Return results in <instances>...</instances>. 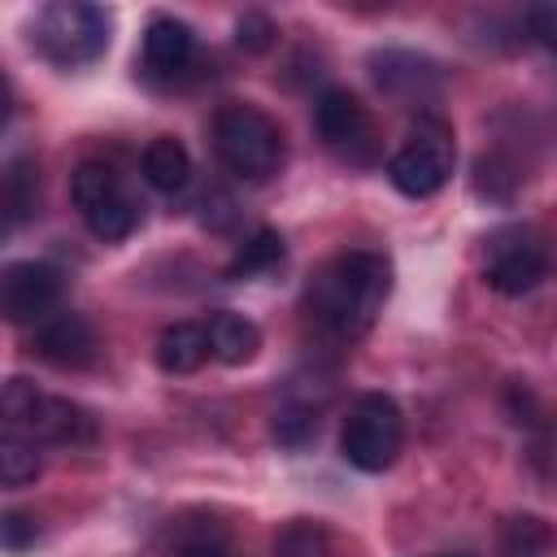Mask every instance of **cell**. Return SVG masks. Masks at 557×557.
<instances>
[{
    "label": "cell",
    "instance_id": "d6986e66",
    "mask_svg": "<svg viewBox=\"0 0 557 557\" xmlns=\"http://www.w3.org/2000/svg\"><path fill=\"white\" fill-rule=\"evenodd\" d=\"M278 261H283V235L270 231V226H261V231H252V235L239 244V252H235L231 265H226V278H257V274L274 270Z\"/></svg>",
    "mask_w": 557,
    "mask_h": 557
},
{
    "label": "cell",
    "instance_id": "8992f818",
    "mask_svg": "<svg viewBox=\"0 0 557 557\" xmlns=\"http://www.w3.org/2000/svg\"><path fill=\"white\" fill-rule=\"evenodd\" d=\"M70 200L74 209L83 213L87 231L104 244L113 239H126L135 226H139V205L126 196L122 178L113 174V165L104 161H83L70 178Z\"/></svg>",
    "mask_w": 557,
    "mask_h": 557
},
{
    "label": "cell",
    "instance_id": "3957f363",
    "mask_svg": "<svg viewBox=\"0 0 557 557\" xmlns=\"http://www.w3.org/2000/svg\"><path fill=\"white\" fill-rule=\"evenodd\" d=\"M4 431H17L35 444H57V448H87L96 444V418L65 400V396H44L26 379L4 383Z\"/></svg>",
    "mask_w": 557,
    "mask_h": 557
},
{
    "label": "cell",
    "instance_id": "5bb4252c",
    "mask_svg": "<svg viewBox=\"0 0 557 557\" xmlns=\"http://www.w3.org/2000/svg\"><path fill=\"white\" fill-rule=\"evenodd\" d=\"M157 366L165 370V374H196L209 357H213V348H209V326H200V322H170L161 335H157Z\"/></svg>",
    "mask_w": 557,
    "mask_h": 557
},
{
    "label": "cell",
    "instance_id": "44dd1931",
    "mask_svg": "<svg viewBox=\"0 0 557 557\" xmlns=\"http://www.w3.org/2000/svg\"><path fill=\"white\" fill-rule=\"evenodd\" d=\"M274 557H339V553H335V540L318 522H292L278 535Z\"/></svg>",
    "mask_w": 557,
    "mask_h": 557
},
{
    "label": "cell",
    "instance_id": "277c9868",
    "mask_svg": "<svg viewBox=\"0 0 557 557\" xmlns=\"http://www.w3.org/2000/svg\"><path fill=\"white\" fill-rule=\"evenodd\" d=\"M109 13L87 0H52L30 22V44L61 70L91 65L109 48Z\"/></svg>",
    "mask_w": 557,
    "mask_h": 557
},
{
    "label": "cell",
    "instance_id": "7402d4cb",
    "mask_svg": "<svg viewBox=\"0 0 557 557\" xmlns=\"http://www.w3.org/2000/svg\"><path fill=\"white\" fill-rule=\"evenodd\" d=\"M318 435V413L305 409V405H283L274 413V440L287 444V448H305L309 440Z\"/></svg>",
    "mask_w": 557,
    "mask_h": 557
},
{
    "label": "cell",
    "instance_id": "52a82bcc",
    "mask_svg": "<svg viewBox=\"0 0 557 557\" xmlns=\"http://www.w3.org/2000/svg\"><path fill=\"white\" fill-rule=\"evenodd\" d=\"M553 270L548 244L531 226H500L483 244V278L500 296H522L535 292Z\"/></svg>",
    "mask_w": 557,
    "mask_h": 557
},
{
    "label": "cell",
    "instance_id": "ac0fdd59",
    "mask_svg": "<svg viewBox=\"0 0 557 557\" xmlns=\"http://www.w3.org/2000/svg\"><path fill=\"white\" fill-rule=\"evenodd\" d=\"M557 544V531L535 518V513H518L500 527V540H496V553L500 557H544L548 548Z\"/></svg>",
    "mask_w": 557,
    "mask_h": 557
},
{
    "label": "cell",
    "instance_id": "4fadbf2b",
    "mask_svg": "<svg viewBox=\"0 0 557 557\" xmlns=\"http://www.w3.org/2000/svg\"><path fill=\"white\" fill-rule=\"evenodd\" d=\"M191 52H196V35L187 22L170 17V13H157L144 30V70L152 78H178L187 65H191Z\"/></svg>",
    "mask_w": 557,
    "mask_h": 557
},
{
    "label": "cell",
    "instance_id": "e0dca14e",
    "mask_svg": "<svg viewBox=\"0 0 557 557\" xmlns=\"http://www.w3.org/2000/svg\"><path fill=\"white\" fill-rule=\"evenodd\" d=\"M39 213V174L30 157H9L4 165V222L22 226Z\"/></svg>",
    "mask_w": 557,
    "mask_h": 557
},
{
    "label": "cell",
    "instance_id": "603a6c76",
    "mask_svg": "<svg viewBox=\"0 0 557 557\" xmlns=\"http://www.w3.org/2000/svg\"><path fill=\"white\" fill-rule=\"evenodd\" d=\"M35 540H39V522L30 513H22V509H9L4 522H0L4 553H26V548H35Z\"/></svg>",
    "mask_w": 557,
    "mask_h": 557
},
{
    "label": "cell",
    "instance_id": "6da1fadb",
    "mask_svg": "<svg viewBox=\"0 0 557 557\" xmlns=\"http://www.w3.org/2000/svg\"><path fill=\"white\" fill-rule=\"evenodd\" d=\"M392 292V265L383 252L352 248L331 257L305 287L309 318L335 339H361L383 313Z\"/></svg>",
    "mask_w": 557,
    "mask_h": 557
},
{
    "label": "cell",
    "instance_id": "7a4b0ae2",
    "mask_svg": "<svg viewBox=\"0 0 557 557\" xmlns=\"http://www.w3.org/2000/svg\"><path fill=\"white\" fill-rule=\"evenodd\" d=\"M213 152L235 178L265 183L283 165V131L257 104L235 100V104H222L213 117Z\"/></svg>",
    "mask_w": 557,
    "mask_h": 557
},
{
    "label": "cell",
    "instance_id": "5b68a950",
    "mask_svg": "<svg viewBox=\"0 0 557 557\" xmlns=\"http://www.w3.org/2000/svg\"><path fill=\"white\" fill-rule=\"evenodd\" d=\"M405 444V418L400 405L383 392H366L352 400L344 426H339V453L361 474H383Z\"/></svg>",
    "mask_w": 557,
    "mask_h": 557
},
{
    "label": "cell",
    "instance_id": "d4e9b609",
    "mask_svg": "<svg viewBox=\"0 0 557 557\" xmlns=\"http://www.w3.org/2000/svg\"><path fill=\"white\" fill-rule=\"evenodd\" d=\"M274 22L265 17V13H244L239 22H235V39H239V48L244 52H265L270 44H274Z\"/></svg>",
    "mask_w": 557,
    "mask_h": 557
},
{
    "label": "cell",
    "instance_id": "cb8c5ba5",
    "mask_svg": "<svg viewBox=\"0 0 557 557\" xmlns=\"http://www.w3.org/2000/svg\"><path fill=\"white\" fill-rule=\"evenodd\" d=\"M174 557H231V548H226V535L209 527V531H183L174 544Z\"/></svg>",
    "mask_w": 557,
    "mask_h": 557
},
{
    "label": "cell",
    "instance_id": "7c38bea8",
    "mask_svg": "<svg viewBox=\"0 0 557 557\" xmlns=\"http://www.w3.org/2000/svg\"><path fill=\"white\" fill-rule=\"evenodd\" d=\"M370 65H374V83L392 100L418 104V100L440 96V70H435V61H426L418 52H396V48L392 52H374Z\"/></svg>",
    "mask_w": 557,
    "mask_h": 557
},
{
    "label": "cell",
    "instance_id": "4316f807",
    "mask_svg": "<svg viewBox=\"0 0 557 557\" xmlns=\"http://www.w3.org/2000/svg\"><path fill=\"white\" fill-rule=\"evenodd\" d=\"M448 557H470V553H448Z\"/></svg>",
    "mask_w": 557,
    "mask_h": 557
},
{
    "label": "cell",
    "instance_id": "8fae6325",
    "mask_svg": "<svg viewBox=\"0 0 557 557\" xmlns=\"http://www.w3.org/2000/svg\"><path fill=\"white\" fill-rule=\"evenodd\" d=\"M30 348H35L48 366H57V370H83V366L96 361V331H91V322H87L83 313L57 309L52 318H44V322L35 326Z\"/></svg>",
    "mask_w": 557,
    "mask_h": 557
},
{
    "label": "cell",
    "instance_id": "484cf974",
    "mask_svg": "<svg viewBox=\"0 0 557 557\" xmlns=\"http://www.w3.org/2000/svg\"><path fill=\"white\" fill-rule=\"evenodd\" d=\"M527 26H531V35H535L548 52H557V4H535V9H527Z\"/></svg>",
    "mask_w": 557,
    "mask_h": 557
},
{
    "label": "cell",
    "instance_id": "9a60e30c",
    "mask_svg": "<svg viewBox=\"0 0 557 557\" xmlns=\"http://www.w3.org/2000/svg\"><path fill=\"white\" fill-rule=\"evenodd\" d=\"M209 348L226 366H248L257 357V348H261V331H257L252 318L222 309V313L209 318Z\"/></svg>",
    "mask_w": 557,
    "mask_h": 557
},
{
    "label": "cell",
    "instance_id": "2e32d148",
    "mask_svg": "<svg viewBox=\"0 0 557 557\" xmlns=\"http://www.w3.org/2000/svg\"><path fill=\"white\" fill-rule=\"evenodd\" d=\"M139 170H144L148 187H157V191L174 196V191H183V187H187V178H191V157H187V148H183L178 139L157 135V139L144 148Z\"/></svg>",
    "mask_w": 557,
    "mask_h": 557
},
{
    "label": "cell",
    "instance_id": "ba28073f",
    "mask_svg": "<svg viewBox=\"0 0 557 557\" xmlns=\"http://www.w3.org/2000/svg\"><path fill=\"white\" fill-rule=\"evenodd\" d=\"M387 178H392V187H396L400 196H409V200L435 196V191L453 178V135H448L440 122L422 126L418 135H409L405 148L392 152Z\"/></svg>",
    "mask_w": 557,
    "mask_h": 557
},
{
    "label": "cell",
    "instance_id": "ffe728a7",
    "mask_svg": "<svg viewBox=\"0 0 557 557\" xmlns=\"http://www.w3.org/2000/svg\"><path fill=\"white\" fill-rule=\"evenodd\" d=\"M39 474V444L17 435V431H4L0 440V479L4 487H22Z\"/></svg>",
    "mask_w": 557,
    "mask_h": 557
},
{
    "label": "cell",
    "instance_id": "30bf717a",
    "mask_svg": "<svg viewBox=\"0 0 557 557\" xmlns=\"http://www.w3.org/2000/svg\"><path fill=\"white\" fill-rule=\"evenodd\" d=\"M61 305V274L48 261H9L0 274V313L13 326H39Z\"/></svg>",
    "mask_w": 557,
    "mask_h": 557
},
{
    "label": "cell",
    "instance_id": "9c48e42d",
    "mask_svg": "<svg viewBox=\"0 0 557 557\" xmlns=\"http://www.w3.org/2000/svg\"><path fill=\"white\" fill-rule=\"evenodd\" d=\"M313 131L318 139L344 157L348 165H370L374 161V122H370V109L348 91V87H326L318 100H313Z\"/></svg>",
    "mask_w": 557,
    "mask_h": 557
}]
</instances>
